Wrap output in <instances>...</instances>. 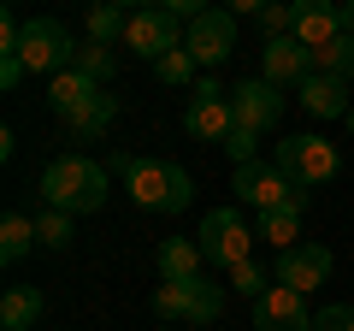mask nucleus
Masks as SVG:
<instances>
[{"label": "nucleus", "instance_id": "e433bc0d", "mask_svg": "<svg viewBox=\"0 0 354 331\" xmlns=\"http://www.w3.org/2000/svg\"><path fill=\"white\" fill-rule=\"evenodd\" d=\"M348 130H354V107H348Z\"/></svg>", "mask_w": 354, "mask_h": 331}, {"label": "nucleus", "instance_id": "f03ea898", "mask_svg": "<svg viewBox=\"0 0 354 331\" xmlns=\"http://www.w3.org/2000/svg\"><path fill=\"white\" fill-rule=\"evenodd\" d=\"M124 184H130V202L148 207V213H183L195 202V184L177 160H136Z\"/></svg>", "mask_w": 354, "mask_h": 331}, {"label": "nucleus", "instance_id": "7ed1b4c3", "mask_svg": "<svg viewBox=\"0 0 354 331\" xmlns=\"http://www.w3.org/2000/svg\"><path fill=\"white\" fill-rule=\"evenodd\" d=\"M77 48H83V42H77L59 18H30L24 42H18V60H24L30 77H59V71L77 65Z\"/></svg>", "mask_w": 354, "mask_h": 331}, {"label": "nucleus", "instance_id": "aec40b11", "mask_svg": "<svg viewBox=\"0 0 354 331\" xmlns=\"http://www.w3.org/2000/svg\"><path fill=\"white\" fill-rule=\"evenodd\" d=\"M41 319V290L36 284H12L0 296V331H30Z\"/></svg>", "mask_w": 354, "mask_h": 331}, {"label": "nucleus", "instance_id": "6e6552de", "mask_svg": "<svg viewBox=\"0 0 354 331\" xmlns=\"http://www.w3.org/2000/svg\"><path fill=\"white\" fill-rule=\"evenodd\" d=\"M183 48L195 53V65H201V71L225 65L230 53H236V12L213 6V12H201L195 24H183Z\"/></svg>", "mask_w": 354, "mask_h": 331}, {"label": "nucleus", "instance_id": "412c9836", "mask_svg": "<svg viewBox=\"0 0 354 331\" xmlns=\"http://www.w3.org/2000/svg\"><path fill=\"white\" fill-rule=\"evenodd\" d=\"M36 242L41 237H36V219H30V213H6V219H0V260H6V267H18Z\"/></svg>", "mask_w": 354, "mask_h": 331}, {"label": "nucleus", "instance_id": "6ab92c4d", "mask_svg": "<svg viewBox=\"0 0 354 331\" xmlns=\"http://www.w3.org/2000/svg\"><path fill=\"white\" fill-rule=\"evenodd\" d=\"M201 242H189V237H165L160 242V278L165 284H177V278H201Z\"/></svg>", "mask_w": 354, "mask_h": 331}, {"label": "nucleus", "instance_id": "ea45409f", "mask_svg": "<svg viewBox=\"0 0 354 331\" xmlns=\"http://www.w3.org/2000/svg\"><path fill=\"white\" fill-rule=\"evenodd\" d=\"M165 331H171V325H165Z\"/></svg>", "mask_w": 354, "mask_h": 331}, {"label": "nucleus", "instance_id": "b1692460", "mask_svg": "<svg viewBox=\"0 0 354 331\" xmlns=\"http://www.w3.org/2000/svg\"><path fill=\"white\" fill-rule=\"evenodd\" d=\"M124 24H130V12L124 6H95L88 12V42H101V48H124Z\"/></svg>", "mask_w": 354, "mask_h": 331}, {"label": "nucleus", "instance_id": "39448f33", "mask_svg": "<svg viewBox=\"0 0 354 331\" xmlns=\"http://www.w3.org/2000/svg\"><path fill=\"white\" fill-rule=\"evenodd\" d=\"M153 314L160 319H183V325H213L225 314V284L213 278H177L153 290Z\"/></svg>", "mask_w": 354, "mask_h": 331}, {"label": "nucleus", "instance_id": "58836bf2", "mask_svg": "<svg viewBox=\"0 0 354 331\" xmlns=\"http://www.w3.org/2000/svg\"><path fill=\"white\" fill-rule=\"evenodd\" d=\"M348 36H354V30H348Z\"/></svg>", "mask_w": 354, "mask_h": 331}, {"label": "nucleus", "instance_id": "4be33fe9", "mask_svg": "<svg viewBox=\"0 0 354 331\" xmlns=\"http://www.w3.org/2000/svg\"><path fill=\"white\" fill-rule=\"evenodd\" d=\"M295 231H301V213H295V207L283 202V207H266V213H260L254 237H266V242H272V249L283 255V249H295Z\"/></svg>", "mask_w": 354, "mask_h": 331}, {"label": "nucleus", "instance_id": "f704fd0d", "mask_svg": "<svg viewBox=\"0 0 354 331\" xmlns=\"http://www.w3.org/2000/svg\"><path fill=\"white\" fill-rule=\"evenodd\" d=\"M272 0H225V12H242V18H260Z\"/></svg>", "mask_w": 354, "mask_h": 331}, {"label": "nucleus", "instance_id": "7c9ffc66", "mask_svg": "<svg viewBox=\"0 0 354 331\" xmlns=\"http://www.w3.org/2000/svg\"><path fill=\"white\" fill-rule=\"evenodd\" d=\"M313 331H354V307L348 302H330L313 314Z\"/></svg>", "mask_w": 354, "mask_h": 331}, {"label": "nucleus", "instance_id": "dca6fc26", "mask_svg": "<svg viewBox=\"0 0 354 331\" xmlns=\"http://www.w3.org/2000/svg\"><path fill=\"white\" fill-rule=\"evenodd\" d=\"M301 107L313 118H348V107H354V95H348V77H325V71H313L301 83Z\"/></svg>", "mask_w": 354, "mask_h": 331}, {"label": "nucleus", "instance_id": "2f4dec72", "mask_svg": "<svg viewBox=\"0 0 354 331\" xmlns=\"http://www.w3.org/2000/svg\"><path fill=\"white\" fill-rule=\"evenodd\" d=\"M160 6H165L171 18H183V24H195L201 12H213V0H160Z\"/></svg>", "mask_w": 354, "mask_h": 331}, {"label": "nucleus", "instance_id": "ddd939ff", "mask_svg": "<svg viewBox=\"0 0 354 331\" xmlns=\"http://www.w3.org/2000/svg\"><path fill=\"white\" fill-rule=\"evenodd\" d=\"M330 267H337V255H330L325 242H295V249H283L278 255V284H290V290H313V284L330 278Z\"/></svg>", "mask_w": 354, "mask_h": 331}, {"label": "nucleus", "instance_id": "a878e982", "mask_svg": "<svg viewBox=\"0 0 354 331\" xmlns=\"http://www.w3.org/2000/svg\"><path fill=\"white\" fill-rule=\"evenodd\" d=\"M36 237H41V249H65V242L77 237V219L59 213V207H41L36 213Z\"/></svg>", "mask_w": 354, "mask_h": 331}, {"label": "nucleus", "instance_id": "a19ab883", "mask_svg": "<svg viewBox=\"0 0 354 331\" xmlns=\"http://www.w3.org/2000/svg\"><path fill=\"white\" fill-rule=\"evenodd\" d=\"M30 331H36V325H30Z\"/></svg>", "mask_w": 354, "mask_h": 331}, {"label": "nucleus", "instance_id": "c9c22d12", "mask_svg": "<svg viewBox=\"0 0 354 331\" xmlns=\"http://www.w3.org/2000/svg\"><path fill=\"white\" fill-rule=\"evenodd\" d=\"M106 6H124V12H142V6H160V0H106Z\"/></svg>", "mask_w": 354, "mask_h": 331}, {"label": "nucleus", "instance_id": "473e14b6", "mask_svg": "<svg viewBox=\"0 0 354 331\" xmlns=\"http://www.w3.org/2000/svg\"><path fill=\"white\" fill-rule=\"evenodd\" d=\"M24 60H18V53H0V89H18V83H24Z\"/></svg>", "mask_w": 354, "mask_h": 331}, {"label": "nucleus", "instance_id": "f3484780", "mask_svg": "<svg viewBox=\"0 0 354 331\" xmlns=\"http://www.w3.org/2000/svg\"><path fill=\"white\" fill-rule=\"evenodd\" d=\"M113 118H118V95H95V101H83L71 118H65V136H77V142H101L106 130H113Z\"/></svg>", "mask_w": 354, "mask_h": 331}, {"label": "nucleus", "instance_id": "2eb2a0df", "mask_svg": "<svg viewBox=\"0 0 354 331\" xmlns=\"http://www.w3.org/2000/svg\"><path fill=\"white\" fill-rule=\"evenodd\" d=\"M337 36H348L342 30V0H295V42L301 48H330Z\"/></svg>", "mask_w": 354, "mask_h": 331}, {"label": "nucleus", "instance_id": "a211bd4d", "mask_svg": "<svg viewBox=\"0 0 354 331\" xmlns=\"http://www.w3.org/2000/svg\"><path fill=\"white\" fill-rule=\"evenodd\" d=\"M95 95H101V83H88V77L77 71V65H71V71H59V77H48V107H53L59 118H71L77 107H83V101H95Z\"/></svg>", "mask_w": 354, "mask_h": 331}, {"label": "nucleus", "instance_id": "1a4fd4ad", "mask_svg": "<svg viewBox=\"0 0 354 331\" xmlns=\"http://www.w3.org/2000/svg\"><path fill=\"white\" fill-rule=\"evenodd\" d=\"M177 24H183V18H171L165 6H142L124 24V48L136 53V60H165L171 48H183V42H177Z\"/></svg>", "mask_w": 354, "mask_h": 331}, {"label": "nucleus", "instance_id": "c85d7f7f", "mask_svg": "<svg viewBox=\"0 0 354 331\" xmlns=\"http://www.w3.org/2000/svg\"><path fill=\"white\" fill-rule=\"evenodd\" d=\"M260 30H266V42H278V36H295V0H290V6H278V0H272V6L260 12Z\"/></svg>", "mask_w": 354, "mask_h": 331}, {"label": "nucleus", "instance_id": "72a5a7b5", "mask_svg": "<svg viewBox=\"0 0 354 331\" xmlns=\"http://www.w3.org/2000/svg\"><path fill=\"white\" fill-rule=\"evenodd\" d=\"M142 154H130V148H113L106 154V172H118V178H130V166H136Z\"/></svg>", "mask_w": 354, "mask_h": 331}, {"label": "nucleus", "instance_id": "20e7f679", "mask_svg": "<svg viewBox=\"0 0 354 331\" xmlns=\"http://www.w3.org/2000/svg\"><path fill=\"white\" fill-rule=\"evenodd\" d=\"M272 160H278V172L295 190H319V184L337 178L342 154H337V142H325V136H283L278 148H272Z\"/></svg>", "mask_w": 354, "mask_h": 331}, {"label": "nucleus", "instance_id": "0eeeda50", "mask_svg": "<svg viewBox=\"0 0 354 331\" xmlns=\"http://www.w3.org/2000/svg\"><path fill=\"white\" fill-rule=\"evenodd\" d=\"M183 130H189L195 142H225L230 130H236V107H230V95L218 89L213 77H201L189 89V107H183Z\"/></svg>", "mask_w": 354, "mask_h": 331}, {"label": "nucleus", "instance_id": "cd10ccee", "mask_svg": "<svg viewBox=\"0 0 354 331\" xmlns=\"http://www.w3.org/2000/svg\"><path fill=\"white\" fill-rule=\"evenodd\" d=\"M225 284H230L236 296H266V290H272V272H266L260 260H242L236 272H225Z\"/></svg>", "mask_w": 354, "mask_h": 331}, {"label": "nucleus", "instance_id": "423d86ee", "mask_svg": "<svg viewBox=\"0 0 354 331\" xmlns=\"http://www.w3.org/2000/svg\"><path fill=\"white\" fill-rule=\"evenodd\" d=\"M195 242H201V255L213 260V267H225V272H236L242 260H254V225L236 207H213V213L201 219V231H195Z\"/></svg>", "mask_w": 354, "mask_h": 331}, {"label": "nucleus", "instance_id": "9b49d317", "mask_svg": "<svg viewBox=\"0 0 354 331\" xmlns=\"http://www.w3.org/2000/svg\"><path fill=\"white\" fill-rule=\"evenodd\" d=\"M254 331H313V307L301 290L272 284L266 296H254Z\"/></svg>", "mask_w": 354, "mask_h": 331}, {"label": "nucleus", "instance_id": "9d476101", "mask_svg": "<svg viewBox=\"0 0 354 331\" xmlns=\"http://www.w3.org/2000/svg\"><path fill=\"white\" fill-rule=\"evenodd\" d=\"M230 190H236V202H248V207H260V213H266V207H283V202H290L295 184L278 172V160H248V166L230 172Z\"/></svg>", "mask_w": 354, "mask_h": 331}, {"label": "nucleus", "instance_id": "f8f14e48", "mask_svg": "<svg viewBox=\"0 0 354 331\" xmlns=\"http://www.w3.org/2000/svg\"><path fill=\"white\" fill-rule=\"evenodd\" d=\"M230 107H236V125H248V130H278V118H283V89L278 83H266V77H248V83H236L230 89Z\"/></svg>", "mask_w": 354, "mask_h": 331}, {"label": "nucleus", "instance_id": "bb28decb", "mask_svg": "<svg viewBox=\"0 0 354 331\" xmlns=\"http://www.w3.org/2000/svg\"><path fill=\"white\" fill-rule=\"evenodd\" d=\"M313 71H325V77H354V36H337L330 48H319V53H313Z\"/></svg>", "mask_w": 354, "mask_h": 331}, {"label": "nucleus", "instance_id": "4468645a", "mask_svg": "<svg viewBox=\"0 0 354 331\" xmlns=\"http://www.w3.org/2000/svg\"><path fill=\"white\" fill-rule=\"evenodd\" d=\"M260 65H266V71H260L266 83H278V89L295 83V89H301L307 77H313V48H301L295 36H278V42H266V48H260Z\"/></svg>", "mask_w": 354, "mask_h": 331}, {"label": "nucleus", "instance_id": "5701e85b", "mask_svg": "<svg viewBox=\"0 0 354 331\" xmlns=\"http://www.w3.org/2000/svg\"><path fill=\"white\" fill-rule=\"evenodd\" d=\"M195 71H201V65H195V53H189V48H171L165 60H153V77H160L165 89H195V83H201Z\"/></svg>", "mask_w": 354, "mask_h": 331}, {"label": "nucleus", "instance_id": "c756f323", "mask_svg": "<svg viewBox=\"0 0 354 331\" xmlns=\"http://www.w3.org/2000/svg\"><path fill=\"white\" fill-rule=\"evenodd\" d=\"M254 148H260V130H248V125H236V130H230V136H225V154H230V160H236V166L260 160V154H254Z\"/></svg>", "mask_w": 354, "mask_h": 331}, {"label": "nucleus", "instance_id": "393cba45", "mask_svg": "<svg viewBox=\"0 0 354 331\" xmlns=\"http://www.w3.org/2000/svg\"><path fill=\"white\" fill-rule=\"evenodd\" d=\"M77 71L88 77V83H113L118 77V48H101V42H83V48H77Z\"/></svg>", "mask_w": 354, "mask_h": 331}, {"label": "nucleus", "instance_id": "f257e3e1", "mask_svg": "<svg viewBox=\"0 0 354 331\" xmlns=\"http://www.w3.org/2000/svg\"><path fill=\"white\" fill-rule=\"evenodd\" d=\"M106 166L101 160H83V154H59L48 160L41 172V207H59V213L83 219V213H101L106 207Z\"/></svg>", "mask_w": 354, "mask_h": 331}, {"label": "nucleus", "instance_id": "4c0bfd02", "mask_svg": "<svg viewBox=\"0 0 354 331\" xmlns=\"http://www.w3.org/2000/svg\"><path fill=\"white\" fill-rule=\"evenodd\" d=\"M342 6H354V0H342Z\"/></svg>", "mask_w": 354, "mask_h": 331}]
</instances>
